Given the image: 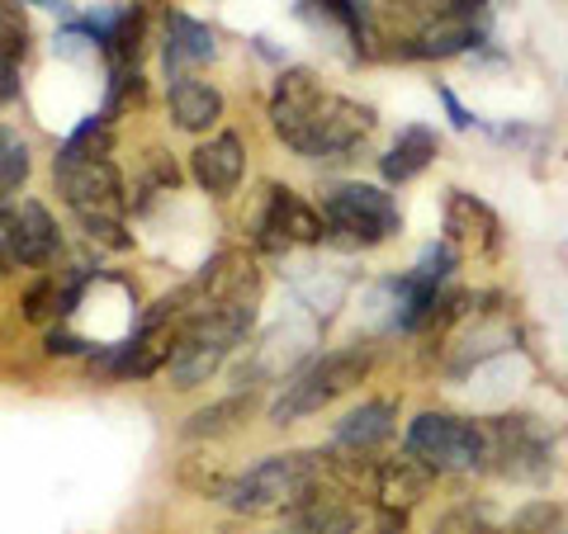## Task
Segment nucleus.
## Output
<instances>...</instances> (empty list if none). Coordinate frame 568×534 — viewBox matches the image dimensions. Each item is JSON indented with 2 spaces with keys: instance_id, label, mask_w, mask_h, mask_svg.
I'll use <instances>...</instances> for the list:
<instances>
[{
  "instance_id": "nucleus-1",
  "label": "nucleus",
  "mask_w": 568,
  "mask_h": 534,
  "mask_svg": "<svg viewBox=\"0 0 568 534\" xmlns=\"http://www.w3.org/2000/svg\"><path fill=\"white\" fill-rule=\"evenodd\" d=\"M323 473H327L323 454H275V459H261L256 469H246L242 477H233V483L223 487V502L242 515L298 511L317 496Z\"/></svg>"
},
{
  "instance_id": "nucleus-2",
  "label": "nucleus",
  "mask_w": 568,
  "mask_h": 534,
  "mask_svg": "<svg viewBox=\"0 0 568 534\" xmlns=\"http://www.w3.org/2000/svg\"><path fill=\"white\" fill-rule=\"evenodd\" d=\"M246 327H252V308H246V302H204V308L175 331L166 379L175 388L204 383L209 373L223 364V355L233 350V341L246 336Z\"/></svg>"
},
{
  "instance_id": "nucleus-3",
  "label": "nucleus",
  "mask_w": 568,
  "mask_h": 534,
  "mask_svg": "<svg viewBox=\"0 0 568 534\" xmlns=\"http://www.w3.org/2000/svg\"><path fill=\"white\" fill-rule=\"evenodd\" d=\"M365 373H369V350H332V355H323V360H313L308 369H298L294 379L284 383V393L271 407V421L275 425H290L298 417L323 412L332 398L351 393V388L361 383Z\"/></svg>"
},
{
  "instance_id": "nucleus-4",
  "label": "nucleus",
  "mask_w": 568,
  "mask_h": 534,
  "mask_svg": "<svg viewBox=\"0 0 568 534\" xmlns=\"http://www.w3.org/2000/svg\"><path fill=\"white\" fill-rule=\"evenodd\" d=\"M407 454H417L422 464H432L436 473L478 469L488 459V431L474 421L446 417V412H422L407 425Z\"/></svg>"
},
{
  "instance_id": "nucleus-5",
  "label": "nucleus",
  "mask_w": 568,
  "mask_h": 534,
  "mask_svg": "<svg viewBox=\"0 0 568 534\" xmlns=\"http://www.w3.org/2000/svg\"><path fill=\"white\" fill-rule=\"evenodd\" d=\"M369 129H375V110L342 95H323L298 129L284 133V142L304 156H346Z\"/></svg>"
},
{
  "instance_id": "nucleus-6",
  "label": "nucleus",
  "mask_w": 568,
  "mask_h": 534,
  "mask_svg": "<svg viewBox=\"0 0 568 534\" xmlns=\"http://www.w3.org/2000/svg\"><path fill=\"white\" fill-rule=\"evenodd\" d=\"M323 223L351 246H375L398 233V204L375 185H336L323 199Z\"/></svg>"
},
{
  "instance_id": "nucleus-7",
  "label": "nucleus",
  "mask_w": 568,
  "mask_h": 534,
  "mask_svg": "<svg viewBox=\"0 0 568 534\" xmlns=\"http://www.w3.org/2000/svg\"><path fill=\"white\" fill-rule=\"evenodd\" d=\"M62 199L77 213H119L123 208V181L104 156H58L52 166Z\"/></svg>"
},
{
  "instance_id": "nucleus-8",
  "label": "nucleus",
  "mask_w": 568,
  "mask_h": 534,
  "mask_svg": "<svg viewBox=\"0 0 568 534\" xmlns=\"http://www.w3.org/2000/svg\"><path fill=\"white\" fill-rule=\"evenodd\" d=\"M323 237H327L323 213L308 208L294 189H284V185H271V189H265L261 242L271 246V251H280V246H290V242H323Z\"/></svg>"
},
{
  "instance_id": "nucleus-9",
  "label": "nucleus",
  "mask_w": 568,
  "mask_h": 534,
  "mask_svg": "<svg viewBox=\"0 0 568 534\" xmlns=\"http://www.w3.org/2000/svg\"><path fill=\"white\" fill-rule=\"evenodd\" d=\"M488 454L497 459V469L511 477H545L549 473V450L536 425L526 421H497L488 431Z\"/></svg>"
},
{
  "instance_id": "nucleus-10",
  "label": "nucleus",
  "mask_w": 568,
  "mask_h": 534,
  "mask_svg": "<svg viewBox=\"0 0 568 534\" xmlns=\"http://www.w3.org/2000/svg\"><path fill=\"white\" fill-rule=\"evenodd\" d=\"M469 6L474 0H455V6H446L436 20H426L422 33L413 39V58H455V52L478 43V24H474Z\"/></svg>"
},
{
  "instance_id": "nucleus-11",
  "label": "nucleus",
  "mask_w": 568,
  "mask_h": 534,
  "mask_svg": "<svg viewBox=\"0 0 568 534\" xmlns=\"http://www.w3.org/2000/svg\"><path fill=\"white\" fill-rule=\"evenodd\" d=\"M6 242L20 265H48L52 251H58V227H52L43 204H20L6 223Z\"/></svg>"
},
{
  "instance_id": "nucleus-12",
  "label": "nucleus",
  "mask_w": 568,
  "mask_h": 534,
  "mask_svg": "<svg viewBox=\"0 0 568 534\" xmlns=\"http://www.w3.org/2000/svg\"><path fill=\"white\" fill-rule=\"evenodd\" d=\"M446 237H450V246L488 251V246H497V213L484 199H474V194L450 189V199H446Z\"/></svg>"
},
{
  "instance_id": "nucleus-13",
  "label": "nucleus",
  "mask_w": 568,
  "mask_h": 534,
  "mask_svg": "<svg viewBox=\"0 0 568 534\" xmlns=\"http://www.w3.org/2000/svg\"><path fill=\"white\" fill-rule=\"evenodd\" d=\"M432 483H436V469L422 464L417 454H407V459H384V464L375 469L379 502H384L388 511H403V506L422 502V496L432 492Z\"/></svg>"
},
{
  "instance_id": "nucleus-14",
  "label": "nucleus",
  "mask_w": 568,
  "mask_h": 534,
  "mask_svg": "<svg viewBox=\"0 0 568 534\" xmlns=\"http://www.w3.org/2000/svg\"><path fill=\"white\" fill-rule=\"evenodd\" d=\"M190 171L209 194H233L237 181H242V142L233 133L204 142V147H194Z\"/></svg>"
},
{
  "instance_id": "nucleus-15",
  "label": "nucleus",
  "mask_w": 568,
  "mask_h": 534,
  "mask_svg": "<svg viewBox=\"0 0 568 534\" xmlns=\"http://www.w3.org/2000/svg\"><path fill=\"white\" fill-rule=\"evenodd\" d=\"M394 421H398V407L394 402H365L361 412H351L342 425H336V450L346 454H369L394 435Z\"/></svg>"
},
{
  "instance_id": "nucleus-16",
  "label": "nucleus",
  "mask_w": 568,
  "mask_h": 534,
  "mask_svg": "<svg viewBox=\"0 0 568 534\" xmlns=\"http://www.w3.org/2000/svg\"><path fill=\"white\" fill-rule=\"evenodd\" d=\"M436 133L432 129H422V123H413V129H403L398 142L388 147L384 156V181L388 185H403V181H413V175H422L426 166L436 162Z\"/></svg>"
},
{
  "instance_id": "nucleus-17",
  "label": "nucleus",
  "mask_w": 568,
  "mask_h": 534,
  "mask_svg": "<svg viewBox=\"0 0 568 534\" xmlns=\"http://www.w3.org/2000/svg\"><path fill=\"white\" fill-rule=\"evenodd\" d=\"M171 114H175V123H181L185 133H204V129L219 123L223 95L213 91V85H204V81H175L171 85Z\"/></svg>"
},
{
  "instance_id": "nucleus-18",
  "label": "nucleus",
  "mask_w": 568,
  "mask_h": 534,
  "mask_svg": "<svg viewBox=\"0 0 568 534\" xmlns=\"http://www.w3.org/2000/svg\"><path fill=\"white\" fill-rule=\"evenodd\" d=\"M290 534H355V511L332 492H317L313 502L290 511Z\"/></svg>"
},
{
  "instance_id": "nucleus-19",
  "label": "nucleus",
  "mask_w": 568,
  "mask_h": 534,
  "mask_svg": "<svg viewBox=\"0 0 568 534\" xmlns=\"http://www.w3.org/2000/svg\"><path fill=\"white\" fill-rule=\"evenodd\" d=\"M213 33L204 24H194L190 14H171L166 24V66H194V62H209L213 58Z\"/></svg>"
},
{
  "instance_id": "nucleus-20",
  "label": "nucleus",
  "mask_w": 568,
  "mask_h": 534,
  "mask_svg": "<svg viewBox=\"0 0 568 534\" xmlns=\"http://www.w3.org/2000/svg\"><path fill=\"white\" fill-rule=\"evenodd\" d=\"M200 289L209 294V302H242V294L252 289V260L237 256V251H223L204 270Z\"/></svg>"
},
{
  "instance_id": "nucleus-21",
  "label": "nucleus",
  "mask_w": 568,
  "mask_h": 534,
  "mask_svg": "<svg viewBox=\"0 0 568 534\" xmlns=\"http://www.w3.org/2000/svg\"><path fill=\"white\" fill-rule=\"evenodd\" d=\"M252 417V393H237V398H223V402H213L204 407V412H194L185 421V440H213V435H227V431H237V425Z\"/></svg>"
},
{
  "instance_id": "nucleus-22",
  "label": "nucleus",
  "mask_w": 568,
  "mask_h": 534,
  "mask_svg": "<svg viewBox=\"0 0 568 534\" xmlns=\"http://www.w3.org/2000/svg\"><path fill=\"white\" fill-rule=\"evenodd\" d=\"M110 142H114V133H110V119H85L77 133L67 137V147H62V156H104L110 152Z\"/></svg>"
},
{
  "instance_id": "nucleus-23",
  "label": "nucleus",
  "mask_w": 568,
  "mask_h": 534,
  "mask_svg": "<svg viewBox=\"0 0 568 534\" xmlns=\"http://www.w3.org/2000/svg\"><path fill=\"white\" fill-rule=\"evenodd\" d=\"M308 14H323V20L342 24L351 39H355V48L365 43V14H361V6H355V0H308Z\"/></svg>"
},
{
  "instance_id": "nucleus-24",
  "label": "nucleus",
  "mask_w": 568,
  "mask_h": 534,
  "mask_svg": "<svg viewBox=\"0 0 568 534\" xmlns=\"http://www.w3.org/2000/svg\"><path fill=\"white\" fill-rule=\"evenodd\" d=\"M507 534H568L564 530V511L555 502H530L517 521H511Z\"/></svg>"
},
{
  "instance_id": "nucleus-25",
  "label": "nucleus",
  "mask_w": 568,
  "mask_h": 534,
  "mask_svg": "<svg viewBox=\"0 0 568 534\" xmlns=\"http://www.w3.org/2000/svg\"><path fill=\"white\" fill-rule=\"evenodd\" d=\"M0 52L14 62L29 52V24H24V14L14 0H0Z\"/></svg>"
},
{
  "instance_id": "nucleus-26",
  "label": "nucleus",
  "mask_w": 568,
  "mask_h": 534,
  "mask_svg": "<svg viewBox=\"0 0 568 534\" xmlns=\"http://www.w3.org/2000/svg\"><path fill=\"white\" fill-rule=\"evenodd\" d=\"M52 312H67V294L58 289V279L33 284V289L24 294V317H29V322H48Z\"/></svg>"
},
{
  "instance_id": "nucleus-27",
  "label": "nucleus",
  "mask_w": 568,
  "mask_h": 534,
  "mask_svg": "<svg viewBox=\"0 0 568 534\" xmlns=\"http://www.w3.org/2000/svg\"><path fill=\"white\" fill-rule=\"evenodd\" d=\"M24 181H29V152H24V142H14L10 156L0 162V204H6Z\"/></svg>"
},
{
  "instance_id": "nucleus-28",
  "label": "nucleus",
  "mask_w": 568,
  "mask_h": 534,
  "mask_svg": "<svg viewBox=\"0 0 568 534\" xmlns=\"http://www.w3.org/2000/svg\"><path fill=\"white\" fill-rule=\"evenodd\" d=\"M81 227H85V233H91L95 242L114 246V251H123V246H129V237H123V227H119L114 213H81Z\"/></svg>"
},
{
  "instance_id": "nucleus-29",
  "label": "nucleus",
  "mask_w": 568,
  "mask_h": 534,
  "mask_svg": "<svg viewBox=\"0 0 568 534\" xmlns=\"http://www.w3.org/2000/svg\"><path fill=\"white\" fill-rule=\"evenodd\" d=\"M129 104H142V76L129 66H119L114 71V95H110V110H104V119L119 114V110H129Z\"/></svg>"
},
{
  "instance_id": "nucleus-30",
  "label": "nucleus",
  "mask_w": 568,
  "mask_h": 534,
  "mask_svg": "<svg viewBox=\"0 0 568 534\" xmlns=\"http://www.w3.org/2000/svg\"><path fill=\"white\" fill-rule=\"evenodd\" d=\"M436 534H493L484 521H478L474 511H455V515H446V521H440V530Z\"/></svg>"
},
{
  "instance_id": "nucleus-31",
  "label": "nucleus",
  "mask_w": 568,
  "mask_h": 534,
  "mask_svg": "<svg viewBox=\"0 0 568 534\" xmlns=\"http://www.w3.org/2000/svg\"><path fill=\"white\" fill-rule=\"evenodd\" d=\"M14 95H20V62L0 52V104L14 100Z\"/></svg>"
},
{
  "instance_id": "nucleus-32",
  "label": "nucleus",
  "mask_w": 568,
  "mask_h": 534,
  "mask_svg": "<svg viewBox=\"0 0 568 534\" xmlns=\"http://www.w3.org/2000/svg\"><path fill=\"white\" fill-rule=\"evenodd\" d=\"M77 350H85V346L71 331H48V355H77Z\"/></svg>"
},
{
  "instance_id": "nucleus-33",
  "label": "nucleus",
  "mask_w": 568,
  "mask_h": 534,
  "mask_svg": "<svg viewBox=\"0 0 568 534\" xmlns=\"http://www.w3.org/2000/svg\"><path fill=\"white\" fill-rule=\"evenodd\" d=\"M440 104H446V110H450V123H455V129H469V123H474V114H469L465 104H459V100L446 91V85H440Z\"/></svg>"
},
{
  "instance_id": "nucleus-34",
  "label": "nucleus",
  "mask_w": 568,
  "mask_h": 534,
  "mask_svg": "<svg viewBox=\"0 0 568 534\" xmlns=\"http://www.w3.org/2000/svg\"><path fill=\"white\" fill-rule=\"evenodd\" d=\"M10 265H14V256H10V242L0 237V275H10Z\"/></svg>"
},
{
  "instance_id": "nucleus-35",
  "label": "nucleus",
  "mask_w": 568,
  "mask_h": 534,
  "mask_svg": "<svg viewBox=\"0 0 568 534\" xmlns=\"http://www.w3.org/2000/svg\"><path fill=\"white\" fill-rule=\"evenodd\" d=\"M10 147H14V137H10V129H0V162L10 156Z\"/></svg>"
}]
</instances>
